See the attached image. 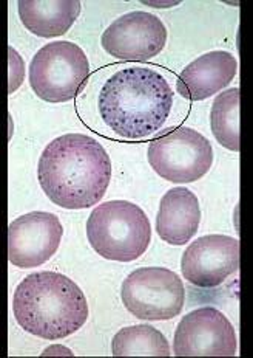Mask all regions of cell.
<instances>
[{
    "label": "cell",
    "instance_id": "6da1fadb",
    "mask_svg": "<svg viewBox=\"0 0 253 358\" xmlns=\"http://www.w3.org/2000/svg\"><path fill=\"white\" fill-rule=\"evenodd\" d=\"M38 178L54 205L65 210H85L105 196L112 178V160L95 138L65 134L43 149Z\"/></svg>",
    "mask_w": 253,
    "mask_h": 358
},
{
    "label": "cell",
    "instance_id": "7a4b0ae2",
    "mask_svg": "<svg viewBox=\"0 0 253 358\" xmlns=\"http://www.w3.org/2000/svg\"><path fill=\"white\" fill-rule=\"evenodd\" d=\"M171 85L164 75L148 67L122 69L100 89L99 115L112 131L127 140L147 138L170 117Z\"/></svg>",
    "mask_w": 253,
    "mask_h": 358
},
{
    "label": "cell",
    "instance_id": "3957f363",
    "mask_svg": "<svg viewBox=\"0 0 253 358\" xmlns=\"http://www.w3.org/2000/svg\"><path fill=\"white\" fill-rule=\"evenodd\" d=\"M13 310L24 331L49 341L67 338L89 320L81 287L56 271L26 276L14 292Z\"/></svg>",
    "mask_w": 253,
    "mask_h": 358
},
{
    "label": "cell",
    "instance_id": "277c9868",
    "mask_svg": "<svg viewBox=\"0 0 253 358\" xmlns=\"http://www.w3.org/2000/svg\"><path fill=\"white\" fill-rule=\"evenodd\" d=\"M86 238L98 255L118 262L136 261L147 252L151 225L147 214L127 200L96 206L86 220Z\"/></svg>",
    "mask_w": 253,
    "mask_h": 358
},
{
    "label": "cell",
    "instance_id": "5b68a950",
    "mask_svg": "<svg viewBox=\"0 0 253 358\" xmlns=\"http://www.w3.org/2000/svg\"><path fill=\"white\" fill-rule=\"evenodd\" d=\"M90 76V62L73 42L59 41L42 47L30 64V85L43 101L67 103L77 96Z\"/></svg>",
    "mask_w": 253,
    "mask_h": 358
},
{
    "label": "cell",
    "instance_id": "8992f818",
    "mask_svg": "<svg viewBox=\"0 0 253 358\" xmlns=\"http://www.w3.org/2000/svg\"><path fill=\"white\" fill-rule=\"evenodd\" d=\"M147 157L150 166L164 180L192 183L210 171L213 148L194 129L178 127L151 141Z\"/></svg>",
    "mask_w": 253,
    "mask_h": 358
},
{
    "label": "cell",
    "instance_id": "52a82bcc",
    "mask_svg": "<svg viewBox=\"0 0 253 358\" xmlns=\"http://www.w3.org/2000/svg\"><path fill=\"white\" fill-rule=\"evenodd\" d=\"M121 298L133 317L165 321L178 317L184 307L185 290L181 278L169 268H137L124 279Z\"/></svg>",
    "mask_w": 253,
    "mask_h": 358
},
{
    "label": "cell",
    "instance_id": "ba28073f",
    "mask_svg": "<svg viewBox=\"0 0 253 358\" xmlns=\"http://www.w3.org/2000/svg\"><path fill=\"white\" fill-rule=\"evenodd\" d=\"M100 44L113 58L146 62L156 58L164 50L167 44V28L155 14L132 11L107 28Z\"/></svg>",
    "mask_w": 253,
    "mask_h": 358
},
{
    "label": "cell",
    "instance_id": "9c48e42d",
    "mask_svg": "<svg viewBox=\"0 0 253 358\" xmlns=\"http://www.w3.org/2000/svg\"><path fill=\"white\" fill-rule=\"evenodd\" d=\"M173 350L176 357H233L236 334L226 315L202 307L181 320Z\"/></svg>",
    "mask_w": 253,
    "mask_h": 358
},
{
    "label": "cell",
    "instance_id": "30bf717a",
    "mask_svg": "<svg viewBox=\"0 0 253 358\" xmlns=\"http://www.w3.org/2000/svg\"><path fill=\"white\" fill-rule=\"evenodd\" d=\"M63 227L53 213L33 211L13 220L8 228V259L14 267H40L61 245Z\"/></svg>",
    "mask_w": 253,
    "mask_h": 358
},
{
    "label": "cell",
    "instance_id": "8fae6325",
    "mask_svg": "<svg viewBox=\"0 0 253 358\" xmlns=\"http://www.w3.org/2000/svg\"><path fill=\"white\" fill-rule=\"evenodd\" d=\"M181 270L197 287H218L240 270V242L224 234L202 236L187 247Z\"/></svg>",
    "mask_w": 253,
    "mask_h": 358
},
{
    "label": "cell",
    "instance_id": "7c38bea8",
    "mask_svg": "<svg viewBox=\"0 0 253 358\" xmlns=\"http://www.w3.org/2000/svg\"><path fill=\"white\" fill-rule=\"evenodd\" d=\"M238 70L235 56L229 52H210L190 62L178 80V92L190 101H202L226 89Z\"/></svg>",
    "mask_w": 253,
    "mask_h": 358
},
{
    "label": "cell",
    "instance_id": "4fadbf2b",
    "mask_svg": "<svg viewBox=\"0 0 253 358\" xmlns=\"http://www.w3.org/2000/svg\"><path fill=\"white\" fill-rule=\"evenodd\" d=\"M201 206L198 197L187 188L165 192L156 216V231L170 245H185L198 233Z\"/></svg>",
    "mask_w": 253,
    "mask_h": 358
},
{
    "label": "cell",
    "instance_id": "5bb4252c",
    "mask_svg": "<svg viewBox=\"0 0 253 358\" xmlns=\"http://www.w3.org/2000/svg\"><path fill=\"white\" fill-rule=\"evenodd\" d=\"M17 6L22 24L40 38L65 34L81 14L79 0H20Z\"/></svg>",
    "mask_w": 253,
    "mask_h": 358
},
{
    "label": "cell",
    "instance_id": "9a60e30c",
    "mask_svg": "<svg viewBox=\"0 0 253 358\" xmlns=\"http://www.w3.org/2000/svg\"><path fill=\"white\" fill-rule=\"evenodd\" d=\"M114 357H170V346L164 334L158 329L139 324L124 327L112 341Z\"/></svg>",
    "mask_w": 253,
    "mask_h": 358
},
{
    "label": "cell",
    "instance_id": "2e32d148",
    "mask_svg": "<svg viewBox=\"0 0 253 358\" xmlns=\"http://www.w3.org/2000/svg\"><path fill=\"white\" fill-rule=\"evenodd\" d=\"M240 98L238 87L229 89L215 98L210 112V126L221 146L240 152Z\"/></svg>",
    "mask_w": 253,
    "mask_h": 358
},
{
    "label": "cell",
    "instance_id": "e0dca14e",
    "mask_svg": "<svg viewBox=\"0 0 253 358\" xmlns=\"http://www.w3.org/2000/svg\"><path fill=\"white\" fill-rule=\"evenodd\" d=\"M42 355L43 357H47V355H70L71 357L73 354H71L70 349H65L63 346H52V348H48Z\"/></svg>",
    "mask_w": 253,
    "mask_h": 358
}]
</instances>
